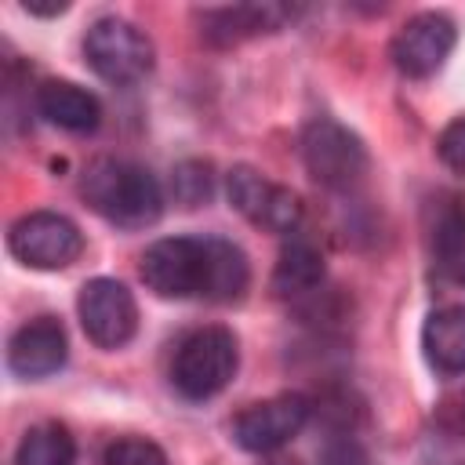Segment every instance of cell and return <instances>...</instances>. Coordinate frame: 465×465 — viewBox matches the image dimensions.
Here are the masks:
<instances>
[{
    "label": "cell",
    "instance_id": "2e32d148",
    "mask_svg": "<svg viewBox=\"0 0 465 465\" xmlns=\"http://www.w3.org/2000/svg\"><path fill=\"white\" fill-rule=\"evenodd\" d=\"M432 258L440 276L465 287V207L450 203L432 225Z\"/></svg>",
    "mask_w": 465,
    "mask_h": 465
},
{
    "label": "cell",
    "instance_id": "30bf717a",
    "mask_svg": "<svg viewBox=\"0 0 465 465\" xmlns=\"http://www.w3.org/2000/svg\"><path fill=\"white\" fill-rule=\"evenodd\" d=\"M309 414L312 403L302 392H280L272 400L240 411L232 421V440L251 454H272L305 429Z\"/></svg>",
    "mask_w": 465,
    "mask_h": 465
},
{
    "label": "cell",
    "instance_id": "8fae6325",
    "mask_svg": "<svg viewBox=\"0 0 465 465\" xmlns=\"http://www.w3.org/2000/svg\"><path fill=\"white\" fill-rule=\"evenodd\" d=\"M65 360H69V338H65V327L54 316H36V320L22 323L7 341L11 374L29 378V381L62 371Z\"/></svg>",
    "mask_w": 465,
    "mask_h": 465
},
{
    "label": "cell",
    "instance_id": "44dd1931",
    "mask_svg": "<svg viewBox=\"0 0 465 465\" xmlns=\"http://www.w3.org/2000/svg\"><path fill=\"white\" fill-rule=\"evenodd\" d=\"M436 153H440V160H443L454 174L465 178V116L450 120V124L440 131V138H436Z\"/></svg>",
    "mask_w": 465,
    "mask_h": 465
},
{
    "label": "cell",
    "instance_id": "6da1fadb",
    "mask_svg": "<svg viewBox=\"0 0 465 465\" xmlns=\"http://www.w3.org/2000/svg\"><path fill=\"white\" fill-rule=\"evenodd\" d=\"M145 287L160 298L240 302L251 287L247 254L222 236H163L145 247L138 265Z\"/></svg>",
    "mask_w": 465,
    "mask_h": 465
},
{
    "label": "cell",
    "instance_id": "ba28073f",
    "mask_svg": "<svg viewBox=\"0 0 465 465\" xmlns=\"http://www.w3.org/2000/svg\"><path fill=\"white\" fill-rule=\"evenodd\" d=\"M80 327L98 349H120L138 331V302L134 294L109 276H94L80 287L76 298Z\"/></svg>",
    "mask_w": 465,
    "mask_h": 465
},
{
    "label": "cell",
    "instance_id": "8992f818",
    "mask_svg": "<svg viewBox=\"0 0 465 465\" xmlns=\"http://www.w3.org/2000/svg\"><path fill=\"white\" fill-rule=\"evenodd\" d=\"M7 251L29 269L58 272V269H69L84 254V232L73 218L58 211H29L11 222Z\"/></svg>",
    "mask_w": 465,
    "mask_h": 465
},
{
    "label": "cell",
    "instance_id": "7402d4cb",
    "mask_svg": "<svg viewBox=\"0 0 465 465\" xmlns=\"http://www.w3.org/2000/svg\"><path fill=\"white\" fill-rule=\"evenodd\" d=\"M320 465H371L367 461V450L352 440H341V443H331L320 458Z\"/></svg>",
    "mask_w": 465,
    "mask_h": 465
},
{
    "label": "cell",
    "instance_id": "9a60e30c",
    "mask_svg": "<svg viewBox=\"0 0 465 465\" xmlns=\"http://www.w3.org/2000/svg\"><path fill=\"white\" fill-rule=\"evenodd\" d=\"M323 283V254L309 243V240H287L276 269H272V291L280 298H298V294H312Z\"/></svg>",
    "mask_w": 465,
    "mask_h": 465
},
{
    "label": "cell",
    "instance_id": "d6986e66",
    "mask_svg": "<svg viewBox=\"0 0 465 465\" xmlns=\"http://www.w3.org/2000/svg\"><path fill=\"white\" fill-rule=\"evenodd\" d=\"M105 465H171L163 447L145 436H120L105 447Z\"/></svg>",
    "mask_w": 465,
    "mask_h": 465
},
{
    "label": "cell",
    "instance_id": "5b68a950",
    "mask_svg": "<svg viewBox=\"0 0 465 465\" xmlns=\"http://www.w3.org/2000/svg\"><path fill=\"white\" fill-rule=\"evenodd\" d=\"M84 58L94 69V76H102L105 84L127 87L149 76L156 51H153V40L134 22L105 15V18H94L84 33Z\"/></svg>",
    "mask_w": 465,
    "mask_h": 465
},
{
    "label": "cell",
    "instance_id": "5bb4252c",
    "mask_svg": "<svg viewBox=\"0 0 465 465\" xmlns=\"http://www.w3.org/2000/svg\"><path fill=\"white\" fill-rule=\"evenodd\" d=\"M421 352L443 378L465 374V305L432 309L421 323Z\"/></svg>",
    "mask_w": 465,
    "mask_h": 465
},
{
    "label": "cell",
    "instance_id": "ac0fdd59",
    "mask_svg": "<svg viewBox=\"0 0 465 465\" xmlns=\"http://www.w3.org/2000/svg\"><path fill=\"white\" fill-rule=\"evenodd\" d=\"M211 185H214V174H211V163H200V160H189V163H178L174 174H171V193L182 207H196L211 196Z\"/></svg>",
    "mask_w": 465,
    "mask_h": 465
},
{
    "label": "cell",
    "instance_id": "7c38bea8",
    "mask_svg": "<svg viewBox=\"0 0 465 465\" xmlns=\"http://www.w3.org/2000/svg\"><path fill=\"white\" fill-rule=\"evenodd\" d=\"M294 18L287 4H232V7H211L200 15V33L211 47H236L251 36L276 33L283 22Z\"/></svg>",
    "mask_w": 465,
    "mask_h": 465
},
{
    "label": "cell",
    "instance_id": "277c9868",
    "mask_svg": "<svg viewBox=\"0 0 465 465\" xmlns=\"http://www.w3.org/2000/svg\"><path fill=\"white\" fill-rule=\"evenodd\" d=\"M302 160L316 185L345 193L363 182L367 174V145L356 131L338 124L334 116H316L302 131Z\"/></svg>",
    "mask_w": 465,
    "mask_h": 465
},
{
    "label": "cell",
    "instance_id": "603a6c76",
    "mask_svg": "<svg viewBox=\"0 0 465 465\" xmlns=\"http://www.w3.org/2000/svg\"><path fill=\"white\" fill-rule=\"evenodd\" d=\"M29 15H44V18H51V15H62V11H69V4L65 0H51V4H36V0H25L22 4Z\"/></svg>",
    "mask_w": 465,
    "mask_h": 465
},
{
    "label": "cell",
    "instance_id": "3957f363",
    "mask_svg": "<svg viewBox=\"0 0 465 465\" xmlns=\"http://www.w3.org/2000/svg\"><path fill=\"white\" fill-rule=\"evenodd\" d=\"M240 367V345L229 327H200L182 338L174 363H171V385L185 400H211L218 396Z\"/></svg>",
    "mask_w": 465,
    "mask_h": 465
},
{
    "label": "cell",
    "instance_id": "4fadbf2b",
    "mask_svg": "<svg viewBox=\"0 0 465 465\" xmlns=\"http://www.w3.org/2000/svg\"><path fill=\"white\" fill-rule=\"evenodd\" d=\"M36 109L47 124L69 134H91L102 124V102L73 80H44L36 87Z\"/></svg>",
    "mask_w": 465,
    "mask_h": 465
},
{
    "label": "cell",
    "instance_id": "52a82bcc",
    "mask_svg": "<svg viewBox=\"0 0 465 465\" xmlns=\"http://www.w3.org/2000/svg\"><path fill=\"white\" fill-rule=\"evenodd\" d=\"M225 196L251 225H258L265 232L291 236L302 222V200L287 185L265 178L262 171H254L247 163H240L225 174Z\"/></svg>",
    "mask_w": 465,
    "mask_h": 465
},
{
    "label": "cell",
    "instance_id": "ffe728a7",
    "mask_svg": "<svg viewBox=\"0 0 465 465\" xmlns=\"http://www.w3.org/2000/svg\"><path fill=\"white\" fill-rule=\"evenodd\" d=\"M432 421H436V429H440L443 436L465 440V385H458V389H450V392H443V396L436 400Z\"/></svg>",
    "mask_w": 465,
    "mask_h": 465
},
{
    "label": "cell",
    "instance_id": "9c48e42d",
    "mask_svg": "<svg viewBox=\"0 0 465 465\" xmlns=\"http://www.w3.org/2000/svg\"><path fill=\"white\" fill-rule=\"evenodd\" d=\"M454 44H458V25L450 22V15L421 11V15H411L396 29V36L389 44V58L403 76L425 80V76L443 69Z\"/></svg>",
    "mask_w": 465,
    "mask_h": 465
},
{
    "label": "cell",
    "instance_id": "7a4b0ae2",
    "mask_svg": "<svg viewBox=\"0 0 465 465\" xmlns=\"http://www.w3.org/2000/svg\"><path fill=\"white\" fill-rule=\"evenodd\" d=\"M80 193L94 214L116 229H149L163 214V189L149 167L131 160H94L84 171Z\"/></svg>",
    "mask_w": 465,
    "mask_h": 465
},
{
    "label": "cell",
    "instance_id": "e0dca14e",
    "mask_svg": "<svg viewBox=\"0 0 465 465\" xmlns=\"http://www.w3.org/2000/svg\"><path fill=\"white\" fill-rule=\"evenodd\" d=\"M73 461H76V440L58 421L33 425L15 450V465H73Z\"/></svg>",
    "mask_w": 465,
    "mask_h": 465
}]
</instances>
